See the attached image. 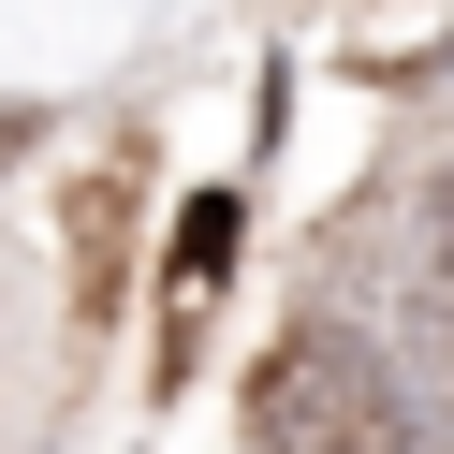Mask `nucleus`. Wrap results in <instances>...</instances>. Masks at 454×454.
<instances>
[{
    "label": "nucleus",
    "mask_w": 454,
    "mask_h": 454,
    "mask_svg": "<svg viewBox=\"0 0 454 454\" xmlns=\"http://www.w3.org/2000/svg\"><path fill=\"white\" fill-rule=\"evenodd\" d=\"M411 249H425V337L454 352V161L425 176V220H411Z\"/></svg>",
    "instance_id": "2"
},
{
    "label": "nucleus",
    "mask_w": 454,
    "mask_h": 454,
    "mask_svg": "<svg viewBox=\"0 0 454 454\" xmlns=\"http://www.w3.org/2000/svg\"><path fill=\"white\" fill-rule=\"evenodd\" d=\"M220 249H235V206L206 191V206H191V235H176V264H191V278H220Z\"/></svg>",
    "instance_id": "3"
},
{
    "label": "nucleus",
    "mask_w": 454,
    "mask_h": 454,
    "mask_svg": "<svg viewBox=\"0 0 454 454\" xmlns=\"http://www.w3.org/2000/svg\"><path fill=\"white\" fill-rule=\"evenodd\" d=\"M249 454H425V411L395 395V366L337 323H294L249 366Z\"/></svg>",
    "instance_id": "1"
}]
</instances>
